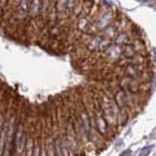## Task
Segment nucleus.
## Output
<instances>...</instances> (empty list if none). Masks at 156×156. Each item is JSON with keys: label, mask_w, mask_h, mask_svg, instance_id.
<instances>
[{"label": "nucleus", "mask_w": 156, "mask_h": 156, "mask_svg": "<svg viewBox=\"0 0 156 156\" xmlns=\"http://www.w3.org/2000/svg\"><path fill=\"white\" fill-rule=\"evenodd\" d=\"M45 140V144H46V148H47V154L48 156H57L56 153V141L55 138L50 135L47 136L44 138Z\"/></svg>", "instance_id": "obj_1"}, {"label": "nucleus", "mask_w": 156, "mask_h": 156, "mask_svg": "<svg viewBox=\"0 0 156 156\" xmlns=\"http://www.w3.org/2000/svg\"><path fill=\"white\" fill-rule=\"evenodd\" d=\"M152 149V146H148V147H144V149L140 150V152L139 153V156H146L150 153V150Z\"/></svg>", "instance_id": "obj_2"}, {"label": "nucleus", "mask_w": 156, "mask_h": 156, "mask_svg": "<svg viewBox=\"0 0 156 156\" xmlns=\"http://www.w3.org/2000/svg\"><path fill=\"white\" fill-rule=\"evenodd\" d=\"M40 156H48L47 154V148H46V144H45V140H42V144H41V153Z\"/></svg>", "instance_id": "obj_3"}, {"label": "nucleus", "mask_w": 156, "mask_h": 156, "mask_svg": "<svg viewBox=\"0 0 156 156\" xmlns=\"http://www.w3.org/2000/svg\"><path fill=\"white\" fill-rule=\"evenodd\" d=\"M130 152H131L130 150H127L126 152H123V153H122V154H121L120 156H128V155L130 154Z\"/></svg>", "instance_id": "obj_4"}]
</instances>
